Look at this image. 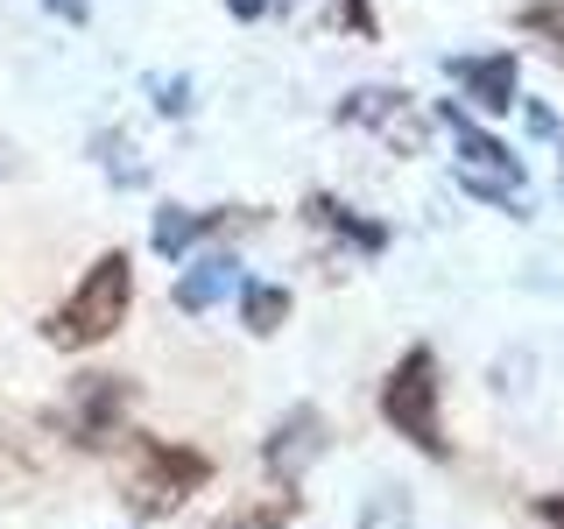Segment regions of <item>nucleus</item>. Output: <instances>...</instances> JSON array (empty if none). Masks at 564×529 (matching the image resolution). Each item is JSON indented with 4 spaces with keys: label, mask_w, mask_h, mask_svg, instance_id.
Returning <instances> with one entry per match:
<instances>
[{
    "label": "nucleus",
    "mask_w": 564,
    "mask_h": 529,
    "mask_svg": "<svg viewBox=\"0 0 564 529\" xmlns=\"http://www.w3.org/2000/svg\"><path fill=\"white\" fill-rule=\"evenodd\" d=\"M113 481H120V508H128L134 522H170L176 508L212 481V458L198 445H176V438L128 431L120 438V473Z\"/></svg>",
    "instance_id": "1"
},
{
    "label": "nucleus",
    "mask_w": 564,
    "mask_h": 529,
    "mask_svg": "<svg viewBox=\"0 0 564 529\" xmlns=\"http://www.w3.org/2000/svg\"><path fill=\"white\" fill-rule=\"evenodd\" d=\"M128 304H134V269H128V255L113 247V255H99L93 269L78 276V290L43 317V339L57 353H85V346L113 339V332L128 325Z\"/></svg>",
    "instance_id": "2"
},
{
    "label": "nucleus",
    "mask_w": 564,
    "mask_h": 529,
    "mask_svg": "<svg viewBox=\"0 0 564 529\" xmlns=\"http://www.w3.org/2000/svg\"><path fill=\"white\" fill-rule=\"evenodd\" d=\"M381 417L395 438H410L416 452L431 458H452V438H445V410H437V353L431 346H410L381 381Z\"/></svg>",
    "instance_id": "3"
},
{
    "label": "nucleus",
    "mask_w": 564,
    "mask_h": 529,
    "mask_svg": "<svg viewBox=\"0 0 564 529\" xmlns=\"http://www.w3.org/2000/svg\"><path fill=\"white\" fill-rule=\"evenodd\" d=\"M134 417V381L128 375H78L64 396V438L78 452H113Z\"/></svg>",
    "instance_id": "4"
},
{
    "label": "nucleus",
    "mask_w": 564,
    "mask_h": 529,
    "mask_svg": "<svg viewBox=\"0 0 564 529\" xmlns=\"http://www.w3.org/2000/svg\"><path fill=\"white\" fill-rule=\"evenodd\" d=\"M339 120L375 128L395 155H423V149H431V114H423L410 93H395V85H352L346 106H339Z\"/></svg>",
    "instance_id": "5"
},
{
    "label": "nucleus",
    "mask_w": 564,
    "mask_h": 529,
    "mask_svg": "<svg viewBox=\"0 0 564 529\" xmlns=\"http://www.w3.org/2000/svg\"><path fill=\"white\" fill-rule=\"evenodd\" d=\"M317 452H325V417H317L311 402H296V410L261 438V473L275 481V494H296V481H304V466Z\"/></svg>",
    "instance_id": "6"
},
{
    "label": "nucleus",
    "mask_w": 564,
    "mask_h": 529,
    "mask_svg": "<svg viewBox=\"0 0 564 529\" xmlns=\"http://www.w3.org/2000/svg\"><path fill=\"white\" fill-rule=\"evenodd\" d=\"M445 78H452L473 106H487V114H508V106L522 99V64L508 57V50H494V57H452Z\"/></svg>",
    "instance_id": "7"
},
{
    "label": "nucleus",
    "mask_w": 564,
    "mask_h": 529,
    "mask_svg": "<svg viewBox=\"0 0 564 529\" xmlns=\"http://www.w3.org/2000/svg\"><path fill=\"white\" fill-rule=\"evenodd\" d=\"M234 290H240V261L226 255V247H205V255L184 261V276H176L170 296H176V311L198 317V311H212V304H226Z\"/></svg>",
    "instance_id": "8"
},
{
    "label": "nucleus",
    "mask_w": 564,
    "mask_h": 529,
    "mask_svg": "<svg viewBox=\"0 0 564 529\" xmlns=\"http://www.w3.org/2000/svg\"><path fill=\"white\" fill-rule=\"evenodd\" d=\"M437 120L452 128L458 141V155H466V170H480V176H501V184H522V155L508 149V141H494L480 120L466 114V106H437Z\"/></svg>",
    "instance_id": "9"
},
{
    "label": "nucleus",
    "mask_w": 564,
    "mask_h": 529,
    "mask_svg": "<svg viewBox=\"0 0 564 529\" xmlns=\"http://www.w3.org/2000/svg\"><path fill=\"white\" fill-rule=\"evenodd\" d=\"M304 219H311V234L346 240L352 255H367V261L388 247V226H381V219H360V212H352L346 198H332V191H311V198H304Z\"/></svg>",
    "instance_id": "10"
},
{
    "label": "nucleus",
    "mask_w": 564,
    "mask_h": 529,
    "mask_svg": "<svg viewBox=\"0 0 564 529\" xmlns=\"http://www.w3.org/2000/svg\"><path fill=\"white\" fill-rule=\"evenodd\" d=\"M240 317L254 339H269V332L290 325V290L282 282H240Z\"/></svg>",
    "instance_id": "11"
},
{
    "label": "nucleus",
    "mask_w": 564,
    "mask_h": 529,
    "mask_svg": "<svg viewBox=\"0 0 564 529\" xmlns=\"http://www.w3.org/2000/svg\"><path fill=\"white\" fill-rule=\"evenodd\" d=\"M296 508H304L296 494H254V501H240L234 516H219L212 529H290Z\"/></svg>",
    "instance_id": "12"
},
{
    "label": "nucleus",
    "mask_w": 564,
    "mask_h": 529,
    "mask_svg": "<svg viewBox=\"0 0 564 529\" xmlns=\"http://www.w3.org/2000/svg\"><path fill=\"white\" fill-rule=\"evenodd\" d=\"M191 240H205V212H191V205H163V212H155V255L191 261Z\"/></svg>",
    "instance_id": "13"
},
{
    "label": "nucleus",
    "mask_w": 564,
    "mask_h": 529,
    "mask_svg": "<svg viewBox=\"0 0 564 529\" xmlns=\"http://www.w3.org/2000/svg\"><path fill=\"white\" fill-rule=\"evenodd\" d=\"M516 29L522 35H543V43L564 57V0H529V8L516 14Z\"/></svg>",
    "instance_id": "14"
},
{
    "label": "nucleus",
    "mask_w": 564,
    "mask_h": 529,
    "mask_svg": "<svg viewBox=\"0 0 564 529\" xmlns=\"http://www.w3.org/2000/svg\"><path fill=\"white\" fill-rule=\"evenodd\" d=\"M339 22L360 29V35H375V8H367V0H339Z\"/></svg>",
    "instance_id": "15"
},
{
    "label": "nucleus",
    "mask_w": 564,
    "mask_h": 529,
    "mask_svg": "<svg viewBox=\"0 0 564 529\" xmlns=\"http://www.w3.org/2000/svg\"><path fill=\"white\" fill-rule=\"evenodd\" d=\"M536 522L543 529H564V494H543V501H536Z\"/></svg>",
    "instance_id": "16"
},
{
    "label": "nucleus",
    "mask_w": 564,
    "mask_h": 529,
    "mask_svg": "<svg viewBox=\"0 0 564 529\" xmlns=\"http://www.w3.org/2000/svg\"><path fill=\"white\" fill-rule=\"evenodd\" d=\"M50 14H64V22H85V14H93V0H50Z\"/></svg>",
    "instance_id": "17"
},
{
    "label": "nucleus",
    "mask_w": 564,
    "mask_h": 529,
    "mask_svg": "<svg viewBox=\"0 0 564 529\" xmlns=\"http://www.w3.org/2000/svg\"><path fill=\"white\" fill-rule=\"evenodd\" d=\"M184 106H191V99H184V78H170V85H163V114H184Z\"/></svg>",
    "instance_id": "18"
},
{
    "label": "nucleus",
    "mask_w": 564,
    "mask_h": 529,
    "mask_svg": "<svg viewBox=\"0 0 564 529\" xmlns=\"http://www.w3.org/2000/svg\"><path fill=\"white\" fill-rule=\"evenodd\" d=\"M226 8H234V14H240V22H254V14H261V8H269V0H226Z\"/></svg>",
    "instance_id": "19"
}]
</instances>
